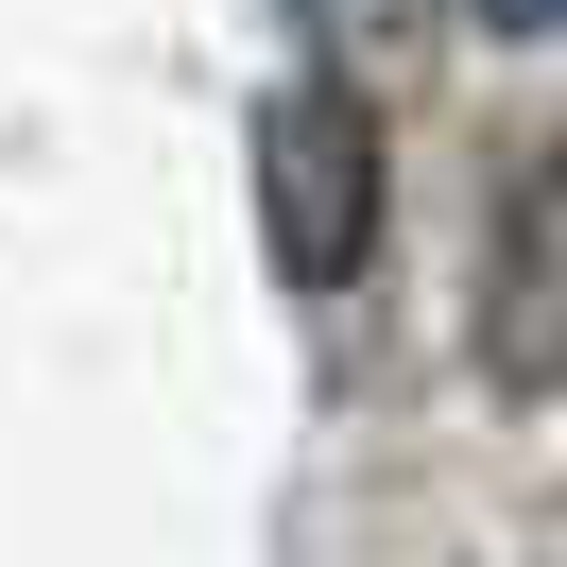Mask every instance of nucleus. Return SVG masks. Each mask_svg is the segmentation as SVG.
Returning <instances> with one entry per match:
<instances>
[{
	"instance_id": "obj_4",
	"label": "nucleus",
	"mask_w": 567,
	"mask_h": 567,
	"mask_svg": "<svg viewBox=\"0 0 567 567\" xmlns=\"http://www.w3.org/2000/svg\"><path fill=\"white\" fill-rule=\"evenodd\" d=\"M482 18H498V35H567V0H482Z\"/></svg>"
},
{
	"instance_id": "obj_2",
	"label": "nucleus",
	"mask_w": 567,
	"mask_h": 567,
	"mask_svg": "<svg viewBox=\"0 0 567 567\" xmlns=\"http://www.w3.org/2000/svg\"><path fill=\"white\" fill-rule=\"evenodd\" d=\"M482 379L498 395H567V155H533L498 189L482 241Z\"/></svg>"
},
{
	"instance_id": "obj_3",
	"label": "nucleus",
	"mask_w": 567,
	"mask_h": 567,
	"mask_svg": "<svg viewBox=\"0 0 567 567\" xmlns=\"http://www.w3.org/2000/svg\"><path fill=\"white\" fill-rule=\"evenodd\" d=\"M292 35H310L344 86H395V70L430 52V0H292Z\"/></svg>"
},
{
	"instance_id": "obj_1",
	"label": "nucleus",
	"mask_w": 567,
	"mask_h": 567,
	"mask_svg": "<svg viewBox=\"0 0 567 567\" xmlns=\"http://www.w3.org/2000/svg\"><path fill=\"white\" fill-rule=\"evenodd\" d=\"M258 241H276L292 292H344L379 258V104L344 70H310V86L258 104Z\"/></svg>"
}]
</instances>
